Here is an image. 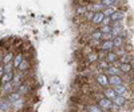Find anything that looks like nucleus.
Instances as JSON below:
<instances>
[{
    "instance_id": "nucleus-1",
    "label": "nucleus",
    "mask_w": 134,
    "mask_h": 112,
    "mask_svg": "<svg viewBox=\"0 0 134 112\" xmlns=\"http://www.w3.org/2000/svg\"><path fill=\"white\" fill-rule=\"evenodd\" d=\"M94 80H95V83H97L100 88H107V87H110V85H109V76L105 75L103 72L94 75Z\"/></svg>"
},
{
    "instance_id": "nucleus-2",
    "label": "nucleus",
    "mask_w": 134,
    "mask_h": 112,
    "mask_svg": "<svg viewBox=\"0 0 134 112\" xmlns=\"http://www.w3.org/2000/svg\"><path fill=\"white\" fill-rule=\"evenodd\" d=\"M26 59V55L23 51H18L15 55H14V60H12V67H14V71H16L19 68V65L21 64V61H23Z\"/></svg>"
},
{
    "instance_id": "nucleus-3",
    "label": "nucleus",
    "mask_w": 134,
    "mask_h": 112,
    "mask_svg": "<svg viewBox=\"0 0 134 112\" xmlns=\"http://www.w3.org/2000/svg\"><path fill=\"white\" fill-rule=\"evenodd\" d=\"M85 59H86V63L88 64V65H95L97 63H98V55H97V51H93V52H90V53H87L86 56H85Z\"/></svg>"
},
{
    "instance_id": "nucleus-4",
    "label": "nucleus",
    "mask_w": 134,
    "mask_h": 112,
    "mask_svg": "<svg viewBox=\"0 0 134 112\" xmlns=\"http://www.w3.org/2000/svg\"><path fill=\"white\" fill-rule=\"evenodd\" d=\"M5 97V100H8V102L12 104V103H16V102H19V100H21L24 96H21L18 91H12L11 94H8L7 96H4Z\"/></svg>"
},
{
    "instance_id": "nucleus-5",
    "label": "nucleus",
    "mask_w": 134,
    "mask_h": 112,
    "mask_svg": "<svg viewBox=\"0 0 134 112\" xmlns=\"http://www.w3.org/2000/svg\"><path fill=\"white\" fill-rule=\"evenodd\" d=\"M118 70L121 71L122 75H131L133 73V64L129 63V64H118Z\"/></svg>"
},
{
    "instance_id": "nucleus-6",
    "label": "nucleus",
    "mask_w": 134,
    "mask_h": 112,
    "mask_svg": "<svg viewBox=\"0 0 134 112\" xmlns=\"http://www.w3.org/2000/svg\"><path fill=\"white\" fill-rule=\"evenodd\" d=\"M125 17H126V12H125L124 9H119L118 8L115 12H114V15L111 16L110 19H111V23H113V21H121V20H124Z\"/></svg>"
},
{
    "instance_id": "nucleus-7",
    "label": "nucleus",
    "mask_w": 134,
    "mask_h": 112,
    "mask_svg": "<svg viewBox=\"0 0 134 112\" xmlns=\"http://www.w3.org/2000/svg\"><path fill=\"white\" fill-rule=\"evenodd\" d=\"M100 51H103V52H111V51H114V46H113V40H109V41H102L100 43V46L99 48Z\"/></svg>"
},
{
    "instance_id": "nucleus-8",
    "label": "nucleus",
    "mask_w": 134,
    "mask_h": 112,
    "mask_svg": "<svg viewBox=\"0 0 134 112\" xmlns=\"http://www.w3.org/2000/svg\"><path fill=\"white\" fill-rule=\"evenodd\" d=\"M102 95L106 97V99H109L110 102H113V100L115 99V92H114V89L111 88V87H107V88H103L102 89Z\"/></svg>"
},
{
    "instance_id": "nucleus-9",
    "label": "nucleus",
    "mask_w": 134,
    "mask_h": 112,
    "mask_svg": "<svg viewBox=\"0 0 134 112\" xmlns=\"http://www.w3.org/2000/svg\"><path fill=\"white\" fill-rule=\"evenodd\" d=\"M14 55H15V53L11 51V49L5 51L4 55H3V63H2V65H7V64H11V63H12V60H14Z\"/></svg>"
},
{
    "instance_id": "nucleus-10",
    "label": "nucleus",
    "mask_w": 134,
    "mask_h": 112,
    "mask_svg": "<svg viewBox=\"0 0 134 112\" xmlns=\"http://www.w3.org/2000/svg\"><path fill=\"white\" fill-rule=\"evenodd\" d=\"M129 102H130V100H126V99H124L122 96H115V99L113 100V104H114V105H117V107L121 109V108L126 107Z\"/></svg>"
},
{
    "instance_id": "nucleus-11",
    "label": "nucleus",
    "mask_w": 134,
    "mask_h": 112,
    "mask_svg": "<svg viewBox=\"0 0 134 112\" xmlns=\"http://www.w3.org/2000/svg\"><path fill=\"white\" fill-rule=\"evenodd\" d=\"M103 73L107 75V76H121V75H122L117 65H109V68H107Z\"/></svg>"
},
{
    "instance_id": "nucleus-12",
    "label": "nucleus",
    "mask_w": 134,
    "mask_h": 112,
    "mask_svg": "<svg viewBox=\"0 0 134 112\" xmlns=\"http://www.w3.org/2000/svg\"><path fill=\"white\" fill-rule=\"evenodd\" d=\"M105 19V16H103V14L102 12H98V14H94V17H93V20H91V26H100L102 24V20Z\"/></svg>"
},
{
    "instance_id": "nucleus-13",
    "label": "nucleus",
    "mask_w": 134,
    "mask_h": 112,
    "mask_svg": "<svg viewBox=\"0 0 134 112\" xmlns=\"http://www.w3.org/2000/svg\"><path fill=\"white\" fill-rule=\"evenodd\" d=\"M0 112H11V103L5 97L0 99Z\"/></svg>"
},
{
    "instance_id": "nucleus-14",
    "label": "nucleus",
    "mask_w": 134,
    "mask_h": 112,
    "mask_svg": "<svg viewBox=\"0 0 134 112\" xmlns=\"http://www.w3.org/2000/svg\"><path fill=\"white\" fill-rule=\"evenodd\" d=\"M113 89H114V92H115V95L117 96H122L126 91H129V87L127 85H125V84H121V85H115V87H113Z\"/></svg>"
},
{
    "instance_id": "nucleus-15",
    "label": "nucleus",
    "mask_w": 134,
    "mask_h": 112,
    "mask_svg": "<svg viewBox=\"0 0 134 112\" xmlns=\"http://www.w3.org/2000/svg\"><path fill=\"white\" fill-rule=\"evenodd\" d=\"M85 109L87 112H105L102 108H99L97 103H91V104H83Z\"/></svg>"
},
{
    "instance_id": "nucleus-16",
    "label": "nucleus",
    "mask_w": 134,
    "mask_h": 112,
    "mask_svg": "<svg viewBox=\"0 0 134 112\" xmlns=\"http://www.w3.org/2000/svg\"><path fill=\"white\" fill-rule=\"evenodd\" d=\"M113 46H114V48L125 47V46H126V38H122V36L114 38V39H113Z\"/></svg>"
},
{
    "instance_id": "nucleus-17",
    "label": "nucleus",
    "mask_w": 134,
    "mask_h": 112,
    "mask_svg": "<svg viewBox=\"0 0 134 112\" xmlns=\"http://www.w3.org/2000/svg\"><path fill=\"white\" fill-rule=\"evenodd\" d=\"M133 61V53L129 52L124 56H121V58H118V64H129Z\"/></svg>"
},
{
    "instance_id": "nucleus-18",
    "label": "nucleus",
    "mask_w": 134,
    "mask_h": 112,
    "mask_svg": "<svg viewBox=\"0 0 134 112\" xmlns=\"http://www.w3.org/2000/svg\"><path fill=\"white\" fill-rule=\"evenodd\" d=\"M12 77H14V72H5L3 75V77L0 79V83H2V87L5 85V84H9L12 82Z\"/></svg>"
},
{
    "instance_id": "nucleus-19",
    "label": "nucleus",
    "mask_w": 134,
    "mask_h": 112,
    "mask_svg": "<svg viewBox=\"0 0 134 112\" xmlns=\"http://www.w3.org/2000/svg\"><path fill=\"white\" fill-rule=\"evenodd\" d=\"M121 84H124V83H122V79L119 76H109V85L111 88L115 85H121Z\"/></svg>"
},
{
    "instance_id": "nucleus-20",
    "label": "nucleus",
    "mask_w": 134,
    "mask_h": 112,
    "mask_svg": "<svg viewBox=\"0 0 134 112\" xmlns=\"http://www.w3.org/2000/svg\"><path fill=\"white\" fill-rule=\"evenodd\" d=\"M30 67H31L30 60H28V59H24L23 61H21V64L19 65L18 71H19V72H23V73H27V71L30 70Z\"/></svg>"
},
{
    "instance_id": "nucleus-21",
    "label": "nucleus",
    "mask_w": 134,
    "mask_h": 112,
    "mask_svg": "<svg viewBox=\"0 0 134 112\" xmlns=\"http://www.w3.org/2000/svg\"><path fill=\"white\" fill-rule=\"evenodd\" d=\"M118 9V5H114V7H106L103 11H102V14L105 17H111L114 15V12Z\"/></svg>"
},
{
    "instance_id": "nucleus-22",
    "label": "nucleus",
    "mask_w": 134,
    "mask_h": 112,
    "mask_svg": "<svg viewBox=\"0 0 134 112\" xmlns=\"http://www.w3.org/2000/svg\"><path fill=\"white\" fill-rule=\"evenodd\" d=\"M23 107H24V97L21 99V100H19V102H16V103H12V104H11V111L18 112V111H20Z\"/></svg>"
},
{
    "instance_id": "nucleus-23",
    "label": "nucleus",
    "mask_w": 134,
    "mask_h": 112,
    "mask_svg": "<svg viewBox=\"0 0 134 112\" xmlns=\"http://www.w3.org/2000/svg\"><path fill=\"white\" fill-rule=\"evenodd\" d=\"M86 12H87V8H86L85 4H78L76 5V8H75V15L76 16H81L82 17Z\"/></svg>"
},
{
    "instance_id": "nucleus-24",
    "label": "nucleus",
    "mask_w": 134,
    "mask_h": 112,
    "mask_svg": "<svg viewBox=\"0 0 134 112\" xmlns=\"http://www.w3.org/2000/svg\"><path fill=\"white\" fill-rule=\"evenodd\" d=\"M28 89H30V84H28V83H24V82H23V83L20 84V87H19V88L16 89V91H18V92H19V94H20L21 96H24V95H26V94L28 92Z\"/></svg>"
},
{
    "instance_id": "nucleus-25",
    "label": "nucleus",
    "mask_w": 134,
    "mask_h": 112,
    "mask_svg": "<svg viewBox=\"0 0 134 112\" xmlns=\"http://www.w3.org/2000/svg\"><path fill=\"white\" fill-rule=\"evenodd\" d=\"M100 38H102V33L99 32V29H94L91 33H88V39L90 40H100Z\"/></svg>"
},
{
    "instance_id": "nucleus-26",
    "label": "nucleus",
    "mask_w": 134,
    "mask_h": 112,
    "mask_svg": "<svg viewBox=\"0 0 134 112\" xmlns=\"http://www.w3.org/2000/svg\"><path fill=\"white\" fill-rule=\"evenodd\" d=\"M98 29H99V32L103 35V33H110L111 27H110V26H99V27H98Z\"/></svg>"
},
{
    "instance_id": "nucleus-27",
    "label": "nucleus",
    "mask_w": 134,
    "mask_h": 112,
    "mask_svg": "<svg viewBox=\"0 0 134 112\" xmlns=\"http://www.w3.org/2000/svg\"><path fill=\"white\" fill-rule=\"evenodd\" d=\"M82 17H83L85 21H88V23H91V20H93V17H94V14H93V12H88V11H87V12H86Z\"/></svg>"
},
{
    "instance_id": "nucleus-28",
    "label": "nucleus",
    "mask_w": 134,
    "mask_h": 112,
    "mask_svg": "<svg viewBox=\"0 0 134 112\" xmlns=\"http://www.w3.org/2000/svg\"><path fill=\"white\" fill-rule=\"evenodd\" d=\"M109 40H113V36L110 33H103L102 38H100V41H109Z\"/></svg>"
},
{
    "instance_id": "nucleus-29",
    "label": "nucleus",
    "mask_w": 134,
    "mask_h": 112,
    "mask_svg": "<svg viewBox=\"0 0 134 112\" xmlns=\"http://www.w3.org/2000/svg\"><path fill=\"white\" fill-rule=\"evenodd\" d=\"M100 26H111V19L110 17H105L102 20V24H100Z\"/></svg>"
},
{
    "instance_id": "nucleus-30",
    "label": "nucleus",
    "mask_w": 134,
    "mask_h": 112,
    "mask_svg": "<svg viewBox=\"0 0 134 112\" xmlns=\"http://www.w3.org/2000/svg\"><path fill=\"white\" fill-rule=\"evenodd\" d=\"M3 75H4V67H3V65H0V79L3 77Z\"/></svg>"
},
{
    "instance_id": "nucleus-31",
    "label": "nucleus",
    "mask_w": 134,
    "mask_h": 112,
    "mask_svg": "<svg viewBox=\"0 0 134 112\" xmlns=\"http://www.w3.org/2000/svg\"><path fill=\"white\" fill-rule=\"evenodd\" d=\"M0 92H2V83H0Z\"/></svg>"
}]
</instances>
